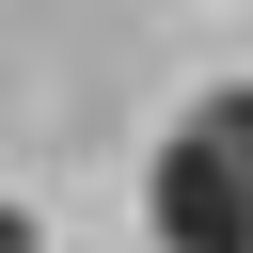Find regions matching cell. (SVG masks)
Returning a JSON list of instances; mask_svg holds the SVG:
<instances>
[{"label": "cell", "instance_id": "cell-1", "mask_svg": "<svg viewBox=\"0 0 253 253\" xmlns=\"http://www.w3.org/2000/svg\"><path fill=\"white\" fill-rule=\"evenodd\" d=\"M142 206H158V253H253V79H221V95L174 111Z\"/></svg>", "mask_w": 253, "mask_h": 253}, {"label": "cell", "instance_id": "cell-2", "mask_svg": "<svg viewBox=\"0 0 253 253\" xmlns=\"http://www.w3.org/2000/svg\"><path fill=\"white\" fill-rule=\"evenodd\" d=\"M0 253H47V237H32V206H0Z\"/></svg>", "mask_w": 253, "mask_h": 253}]
</instances>
